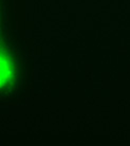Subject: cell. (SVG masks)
Masks as SVG:
<instances>
[{
	"instance_id": "obj_1",
	"label": "cell",
	"mask_w": 130,
	"mask_h": 146,
	"mask_svg": "<svg viewBox=\"0 0 130 146\" xmlns=\"http://www.w3.org/2000/svg\"><path fill=\"white\" fill-rule=\"evenodd\" d=\"M7 75H9V66L7 62L0 57V84H2L7 80Z\"/></svg>"
}]
</instances>
